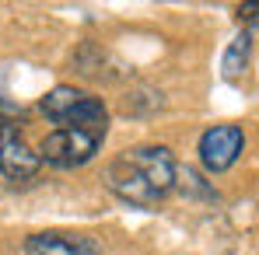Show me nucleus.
<instances>
[{
    "mask_svg": "<svg viewBox=\"0 0 259 255\" xmlns=\"http://www.w3.org/2000/svg\"><path fill=\"white\" fill-rule=\"evenodd\" d=\"M175 171L179 165L168 147H137V150H123L105 168V185L123 203L151 210L175 192Z\"/></svg>",
    "mask_w": 259,
    "mask_h": 255,
    "instance_id": "obj_1",
    "label": "nucleus"
},
{
    "mask_svg": "<svg viewBox=\"0 0 259 255\" xmlns=\"http://www.w3.org/2000/svg\"><path fill=\"white\" fill-rule=\"evenodd\" d=\"M42 116L53 123L56 129H88V133H98L105 136V126H109V109L102 98L88 94V91H77V87H53L39 101Z\"/></svg>",
    "mask_w": 259,
    "mask_h": 255,
    "instance_id": "obj_2",
    "label": "nucleus"
},
{
    "mask_svg": "<svg viewBox=\"0 0 259 255\" xmlns=\"http://www.w3.org/2000/svg\"><path fill=\"white\" fill-rule=\"evenodd\" d=\"M102 140L105 136L88 133V129H53L42 140L39 158L46 165H53V168H81V165H88L95 158Z\"/></svg>",
    "mask_w": 259,
    "mask_h": 255,
    "instance_id": "obj_3",
    "label": "nucleus"
},
{
    "mask_svg": "<svg viewBox=\"0 0 259 255\" xmlns=\"http://www.w3.org/2000/svg\"><path fill=\"white\" fill-rule=\"evenodd\" d=\"M242 147H245L242 126H231V123L210 126L203 136H200V165L210 171V175H221V171H228L235 161H238Z\"/></svg>",
    "mask_w": 259,
    "mask_h": 255,
    "instance_id": "obj_4",
    "label": "nucleus"
},
{
    "mask_svg": "<svg viewBox=\"0 0 259 255\" xmlns=\"http://www.w3.org/2000/svg\"><path fill=\"white\" fill-rule=\"evenodd\" d=\"M25 252L28 255H102L91 238H84V234H63V231L32 234L25 241Z\"/></svg>",
    "mask_w": 259,
    "mask_h": 255,
    "instance_id": "obj_5",
    "label": "nucleus"
},
{
    "mask_svg": "<svg viewBox=\"0 0 259 255\" xmlns=\"http://www.w3.org/2000/svg\"><path fill=\"white\" fill-rule=\"evenodd\" d=\"M42 168V158L25 143V140H11L7 147H0V175L11 182H28Z\"/></svg>",
    "mask_w": 259,
    "mask_h": 255,
    "instance_id": "obj_6",
    "label": "nucleus"
},
{
    "mask_svg": "<svg viewBox=\"0 0 259 255\" xmlns=\"http://www.w3.org/2000/svg\"><path fill=\"white\" fill-rule=\"evenodd\" d=\"M249 53H252V32L235 35V42L224 49V60H221L224 81H238V74H242V70H245V63H249Z\"/></svg>",
    "mask_w": 259,
    "mask_h": 255,
    "instance_id": "obj_7",
    "label": "nucleus"
},
{
    "mask_svg": "<svg viewBox=\"0 0 259 255\" xmlns=\"http://www.w3.org/2000/svg\"><path fill=\"white\" fill-rule=\"evenodd\" d=\"M175 189L182 192V196H203V199H217V192L210 189V185H203V178L196 175L193 168H182L179 165V171H175Z\"/></svg>",
    "mask_w": 259,
    "mask_h": 255,
    "instance_id": "obj_8",
    "label": "nucleus"
},
{
    "mask_svg": "<svg viewBox=\"0 0 259 255\" xmlns=\"http://www.w3.org/2000/svg\"><path fill=\"white\" fill-rule=\"evenodd\" d=\"M11 140H21V136H18V126H14L11 119H4V116H0V147H7Z\"/></svg>",
    "mask_w": 259,
    "mask_h": 255,
    "instance_id": "obj_9",
    "label": "nucleus"
},
{
    "mask_svg": "<svg viewBox=\"0 0 259 255\" xmlns=\"http://www.w3.org/2000/svg\"><path fill=\"white\" fill-rule=\"evenodd\" d=\"M259 18V4H238V21H256Z\"/></svg>",
    "mask_w": 259,
    "mask_h": 255,
    "instance_id": "obj_10",
    "label": "nucleus"
},
{
    "mask_svg": "<svg viewBox=\"0 0 259 255\" xmlns=\"http://www.w3.org/2000/svg\"><path fill=\"white\" fill-rule=\"evenodd\" d=\"M11 112H18V105H14V101H11V98H7V94H4V91H0V116H4V119H7V116H11Z\"/></svg>",
    "mask_w": 259,
    "mask_h": 255,
    "instance_id": "obj_11",
    "label": "nucleus"
}]
</instances>
